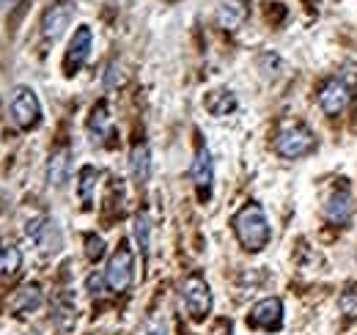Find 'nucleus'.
I'll return each instance as SVG.
<instances>
[{"label":"nucleus","mask_w":357,"mask_h":335,"mask_svg":"<svg viewBox=\"0 0 357 335\" xmlns=\"http://www.w3.org/2000/svg\"><path fill=\"white\" fill-rule=\"evenodd\" d=\"M275 149L286 160H300V157L311 154L316 149V137H313V132L305 124H286L278 132Z\"/></svg>","instance_id":"f03ea898"},{"label":"nucleus","mask_w":357,"mask_h":335,"mask_svg":"<svg viewBox=\"0 0 357 335\" xmlns=\"http://www.w3.org/2000/svg\"><path fill=\"white\" fill-rule=\"evenodd\" d=\"M105 283H107V281H105L102 275H91V278H89V292L91 294H102Z\"/></svg>","instance_id":"a878e982"},{"label":"nucleus","mask_w":357,"mask_h":335,"mask_svg":"<svg viewBox=\"0 0 357 335\" xmlns=\"http://www.w3.org/2000/svg\"><path fill=\"white\" fill-rule=\"evenodd\" d=\"M135 278V261H132V251L127 248V242L119 245V251L110 255L107 261V269H105V281L110 286V292L124 294L130 286H132Z\"/></svg>","instance_id":"20e7f679"},{"label":"nucleus","mask_w":357,"mask_h":335,"mask_svg":"<svg viewBox=\"0 0 357 335\" xmlns=\"http://www.w3.org/2000/svg\"><path fill=\"white\" fill-rule=\"evenodd\" d=\"M121 83H124V75H121V69H119V66L113 64V66L107 69V77H105V85H107V88H116V85H121Z\"/></svg>","instance_id":"b1692460"},{"label":"nucleus","mask_w":357,"mask_h":335,"mask_svg":"<svg viewBox=\"0 0 357 335\" xmlns=\"http://www.w3.org/2000/svg\"><path fill=\"white\" fill-rule=\"evenodd\" d=\"M234 231H236L239 245L248 253L264 251L269 242V220L264 209L259 204L242 207V209L236 211V217H234Z\"/></svg>","instance_id":"f257e3e1"},{"label":"nucleus","mask_w":357,"mask_h":335,"mask_svg":"<svg viewBox=\"0 0 357 335\" xmlns=\"http://www.w3.org/2000/svg\"><path fill=\"white\" fill-rule=\"evenodd\" d=\"M352 209H355L352 193H349L347 184H341V187H335V190L330 193V198H327V204H324V217H327L330 223L341 225V223H347V220L352 217Z\"/></svg>","instance_id":"9b49d317"},{"label":"nucleus","mask_w":357,"mask_h":335,"mask_svg":"<svg viewBox=\"0 0 357 335\" xmlns=\"http://www.w3.org/2000/svg\"><path fill=\"white\" fill-rule=\"evenodd\" d=\"M132 228H135V239L140 245V253L143 258L149 255V248H151V223H149V214L146 211H137L132 220Z\"/></svg>","instance_id":"a211bd4d"},{"label":"nucleus","mask_w":357,"mask_h":335,"mask_svg":"<svg viewBox=\"0 0 357 335\" xmlns=\"http://www.w3.org/2000/svg\"><path fill=\"white\" fill-rule=\"evenodd\" d=\"M245 20H248V6H245V0H220V6H218V25H220V28L234 31V28H239Z\"/></svg>","instance_id":"ddd939ff"},{"label":"nucleus","mask_w":357,"mask_h":335,"mask_svg":"<svg viewBox=\"0 0 357 335\" xmlns=\"http://www.w3.org/2000/svg\"><path fill=\"white\" fill-rule=\"evenodd\" d=\"M206 110L212 116H228V113L236 110V96L231 91H225V88H218V91H212L206 96Z\"/></svg>","instance_id":"dca6fc26"},{"label":"nucleus","mask_w":357,"mask_h":335,"mask_svg":"<svg viewBox=\"0 0 357 335\" xmlns=\"http://www.w3.org/2000/svg\"><path fill=\"white\" fill-rule=\"evenodd\" d=\"M55 325H58L63 333L75 327V305H72L69 299H58V302H55Z\"/></svg>","instance_id":"aec40b11"},{"label":"nucleus","mask_w":357,"mask_h":335,"mask_svg":"<svg viewBox=\"0 0 357 335\" xmlns=\"http://www.w3.org/2000/svg\"><path fill=\"white\" fill-rule=\"evenodd\" d=\"M338 308H341V313L347 319H357V283L344 289V294L338 297Z\"/></svg>","instance_id":"4be33fe9"},{"label":"nucleus","mask_w":357,"mask_h":335,"mask_svg":"<svg viewBox=\"0 0 357 335\" xmlns=\"http://www.w3.org/2000/svg\"><path fill=\"white\" fill-rule=\"evenodd\" d=\"M14 3H20V0H0V11H3V8H11Z\"/></svg>","instance_id":"cd10ccee"},{"label":"nucleus","mask_w":357,"mask_h":335,"mask_svg":"<svg viewBox=\"0 0 357 335\" xmlns=\"http://www.w3.org/2000/svg\"><path fill=\"white\" fill-rule=\"evenodd\" d=\"M149 335H165V325L160 322V319H151V325H149Z\"/></svg>","instance_id":"bb28decb"},{"label":"nucleus","mask_w":357,"mask_h":335,"mask_svg":"<svg viewBox=\"0 0 357 335\" xmlns=\"http://www.w3.org/2000/svg\"><path fill=\"white\" fill-rule=\"evenodd\" d=\"M72 17H75V3L72 0H58V3L47 6V11L42 14V34L47 39H58L69 28Z\"/></svg>","instance_id":"6e6552de"},{"label":"nucleus","mask_w":357,"mask_h":335,"mask_svg":"<svg viewBox=\"0 0 357 335\" xmlns=\"http://www.w3.org/2000/svg\"><path fill=\"white\" fill-rule=\"evenodd\" d=\"M352 102V85H347L341 77H330L327 83L319 88V107L327 116H338L349 107Z\"/></svg>","instance_id":"423d86ee"},{"label":"nucleus","mask_w":357,"mask_h":335,"mask_svg":"<svg viewBox=\"0 0 357 335\" xmlns=\"http://www.w3.org/2000/svg\"><path fill=\"white\" fill-rule=\"evenodd\" d=\"M42 302H45L42 289H39L36 283H31V286H25V289H20V292H17L14 302H11V308H14L17 313H33V311H39V308H42Z\"/></svg>","instance_id":"2eb2a0df"},{"label":"nucleus","mask_w":357,"mask_h":335,"mask_svg":"<svg viewBox=\"0 0 357 335\" xmlns=\"http://www.w3.org/2000/svg\"><path fill=\"white\" fill-rule=\"evenodd\" d=\"M130 170H132V179L137 184L149 181V173H151V151L146 143H137L130 154Z\"/></svg>","instance_id":"4468645a"},{"label":"nucleus","mask_w":357,"mask_h":335,"mask_svg":"<svg viewBox=\"0 0 357 335\" xmlns=\"http://www.w3.org/2000/svg\"><path fill=\"white\" fill-rule=\"evenodd\" d=\"M248 325L250 327H259V330H267L275 333L283 327V302L278 297H267L261 302H256L250 308V316H248Z\"/></svg>","instance_id":"0eeeda50"},{"label":"nucleus","mask_w":357,"mask_h":335,"mask_svg":"<svg viewBox=\"0 0 357 335\" xmlns=\"http://www.w3.org/2000/svg\"><path fill=\"white\" fill-rule=\"evenodd\" d=\"M190 176H192V181H195L198 195L206 201L209 193H212L215 165H212V154H209V149L204 146V140H198V149H195V160H192V168H190Z\"/></svg>","instance_id":"1a4fd4ad"},{"label":"nucleus","mask_w":357,"mask_h":335,"mask_svg":"<svg viewBox=\"0 0 357 335\" xmlns=\"http://www.w3.org/2000/svg\"><path fill=\"white\" fill-rule=\"evenodd\" d=\"M11 116H14V121L22 126V129H33V126H39V121H42V105H39V96H36L31 88L20 85V88L14 91V96H11Z\"/></svg>","instance_id":"39448f33"},{"label":"nucleus","mask_w":357,"mask_h":335,"mask_svg":"<svg viewBox=\"0 0 357 335\" xmlns=\"http://www.w3.org/2000/svg\"><path fill=\"white\" fill-rule=\"evenodd\" d=\"M181 302L187 308V313L195 319V322H204L212 311V292H209V283L201 278V275H190L184 283H181Z\"/></svg>","instance_id":"7ed1b4c3"},{"label":"nucleus","mask_w":357,"mask_h":335,"mask_svg":"<svg viewBox=\"0 0 357 335\" xmlns=\"http://www.w3.org/2000/svg\"><path fill=\"white\" fill-rule=\"evenodd\" d=\"M69 165H72V151L66 146H61L58 151H52V157L47 163V181L52 187H63L69 179Z\"/></svg>","instance_id":"f8f14e48"},{"label":"nucleus","mask_w":357,"mask_h":335,"mask_svg":"<svg viewBox=\"0 0 357 335\" xmlns=\"http://www.w3.org/2000/svg\"><path fill=\"white\" fill-rule=\"evenodd\" d=\"M96 179H99V170L93 165H86L80 170V184H77V195L83 201V207H91L93 201V187H96Z\"/></svg>","instance_id":"6ab92c4d"},{"label":"nucleus","mask_w":357,"mask_h":335,"mask_svg":"<svg viewBox=\"0 0 357 335\" xmlns=\"http://www.w3.org/2000/svg\"><path fill=\"white\" fill-rule=\"evenodd\" d=\"M20 264H22V253L17 251V248H8V251L0 253V275L11 278L20 269Z\"/></svg>","instance_id":"412c9836"},{"label":"nucleus","mask_w":357,"mask_h":335,"mask_svg":"<svg viewBox=\"0 0 357 335\" xmlns=\"http://www.w3.org/2000/svg\"><path fill=\"white\" fill-rule=\"evenodd\" d=\"M91 42H93V34H91L89 25H80L72 36V44H69V52H66V72L75 75L91 55Z\"/></svg>","instance_id":"9d476101"},{"label":"nucleus","mask_w":357,"mask_h":335,"mask_svg":"<svg viewBox=\"0 0 357 335\" xmlns=\"http://www.w3.org/2000/svg\"><path fill=\"white\" fill-rule=\"evenodd\" d=\"M107 129H110V110H107V102H96L93 110H91L89 132L93 135V140H99L102 135H107Z\"/></svg>","instance_id":"f3484780"},{"label":"nucleus","mask_w":357,"mask_h":335,"mask_svg":"<svg viewBox=\"0 0 357 335\" xmlns=\"http://www.w3.org/2000/svg\"><path fill=\"white\" fill-rule=\"evenodd\" d=\"M86 255H89L91 261H99L102 255H105V239L102 237H86Z\"/></svg>","instance_id":"5701e85b"},{"label":"nucleus","mask_w":357,"mask_h":335,"mask_svg":"<svg viewBox=\"0 0 357 335\" xmlns=\"http://www.w3.org/2000/svg\"><path fill=\"white\" fill-rule=\"evenodd\" d=\"M341 80L347 85H357V64H344L341 66Z\"/></svg>","instance_id":"393cba45"}]
</instances>
